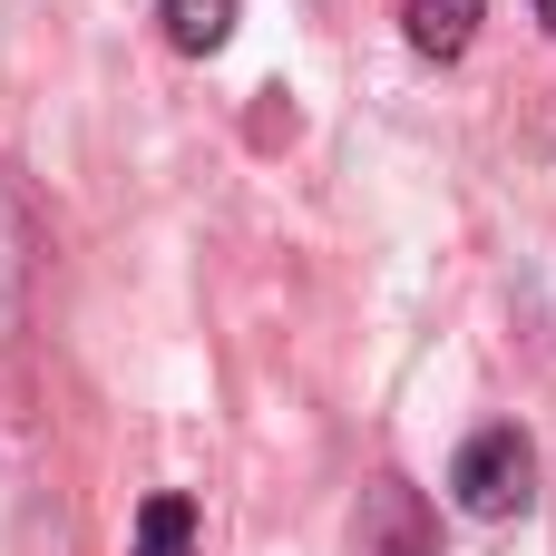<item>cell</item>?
Returning a JSON list of instances; mask_svg holds the SVG:
<instances>
[{
    "mask_svg": "<svg viewBox=\"0 0 556 556\" xmlns=\"http://www.w3.org/2000/svg\"><path fill=\"white\" fill-rule=\"evenodd\" d=\"M450 498L469 508V518H518L528 498H538V450H528V430H479L459 459H450Z\"/></svg>",
    "mask_w": 556,
    "mask_h": 556,
    "instance_id": "6da1fadb",
    "label": "cell"
},
{
    "mask_svg": "<svg viewBox=\"0 0 556 556\" xmlns=\"http://www.w3.org/2000/svg\"><path fill=\"white\" fill-rule=\"evenodd\" d=\"M352 556H440V518L410 479H371L352 508Z\"/></svg>",
    "mask_w": 556,
    "mask_h": 556,
    "instance_id": "7a4b0ae2",
    "label": "cell"
},
{
    "mask_svg": "<svg viewBox=\"0 0 556 556\" xmlns=\"http://www.w3.org/2000/svg\"><path fill=\"white\" fill-rule=\"evenodd\" d=\"M29 283H39V215H29V186L0 156V332L29 313Z\"/></svg>",
    "mask_w": 556,
    "mask_h": 556,
    "instance_id": "3957f363",
    "label": "cell"
},
{
    "mask_svg": "<svg viewBox=\"0 0 556 556\" xmlns=\"http://www.w3.org/2000/svg\"><path fill=\"white\" fill-rule=\"evenodd\" d=\"M479 10H489V0H401V20H410V49H420V59H459V49H469V29H479Z\"/></svg>",
    "mask_w": 556,
    "mask_h": 556,
    "instance_id": "277c9868",
    "label": "cell"
},
{
    "mask_svg": "<svg viewBox=\"0 0 556 556\" xmlns=\"http://www.w3.org/2000/svg\"><path fill=\"white\" fill-rule=\"evenodd\" d=\"M156 20H166V39L186 59H215L235 39V0H156Z\"/></svg>",
    "mask_w": 556,
    "mask_h": 556,
    "instance_id": "5b68a950",
    "label": "cell"
},
{
    "mask_svg": "<svg viewBox=\"0 0 556 556\" xmlns=\"http://www.w3.org/2000/svg\"><path fill=\"white\" fill-rule=\"evenodd\" d=\"M195 547V508L186 498H147L137 508V556H186Z\"/></svg>",
    "mask_w": 556,
    "mask_h": 556,
    "instance_id": "8992f818",
    "label": "cell"
},
{
    "mask_svg": "<svg viewBox=\"0 0 556 556\" xmlns=\"http://www.w3.org/2000/svg\"><path fill=\"white\" fill-rule=\"evenodd\" d=\"M538 20H547V29H556V0H538Z\"/></svg>",
    "mask_w": 556,
    "mask_h": 556,
    "instance_id": "52a82bcc",
    "label": "cell"
}]
</instances>
